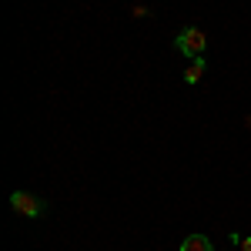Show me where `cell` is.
<instances>
[{
  "instance_id": "5",
  "label": "cell",
  "mask_w": 251,
  "mask_h": 251,
  "mask_svg": "<svg viewBox=\"0 0 251 251\" xmlns=\"http://www.w3.org/2000/svg\"><path fill=\"white\" fill-rule=\"evenodd\" d=\"M238 248H241V251H251V234H238Z\"/></svg>"
},
{
  "instance_id": "2",
  "label": "cell",
  "mask_w": 251,
  "mask_h": 251,
  "mask_svg": "<svg viewBox=\"0 0 251 251\" xmlns=\"http://www.w3.org/2000/svg\"><path fill=\"white\" fill-rule=\"evenodd\" d=\"M10 208L20 218H40V214H47V201L37 198V194H30V191H14L10 194Z\"/></svg>"
},
{
  "instance_id": "6",
  "label": "cell",
  "mask_w": 251,
  "mask_h": 251,
  "mask_svg": "<svg viewBox=\"0 0 251 251\" xmlns=\"http://www.w3.org/2000/svg\"><path fill=\"white\" fill-rule=\"evenodd\" d=\"M248 127H251V114H248Z\"/></svg>"
},
{
  "instance_id": "3",
  "label": "cell",
  "mask_w": 251,
  "mask_h": 251,
  "mask_svg": "<svg viewBox=\"0 0 251 251\" xmlns=\"http://www.w3.org/2000/svg\"><path fill=\"white\" fill-rule=\"evenodd\" d=\"M181 251H214L211 241L204 238V234H188L184 241H181Z\"/></svg>"
},
{
  "instance_id": "4",
  "label": "cell",
  "mask_w": 251,
  "mask_h": 251,
  "mask_svg": "<svg viewBox=\"0 0 251 251\" xmlns=\"http://www.w3.org/2000/svg\"><path fill=\"white\" fill-rule=\"evenodd\" d=\"M204 67H208V64H204V57L191 60V67L184 71V84H198V80L204 77Z\"/></svg>"
},
{
  "instance_id": "1",
  "label": "cell",
  "mask_w": 251,
  "mask_h": 251,
  "mask_svg": "<svg viewBox=\"0 0 251 251\" xmlns=\"http://www.w3.org/2000/svg\"><path fill=\"white\" fill-rule=\"evenodd\" d=\"M174 47H177L184 57L198 60V57H204V50H208V34H204L198 24H188V27L174 37Z\"/></svg>"
}]
</instances>
